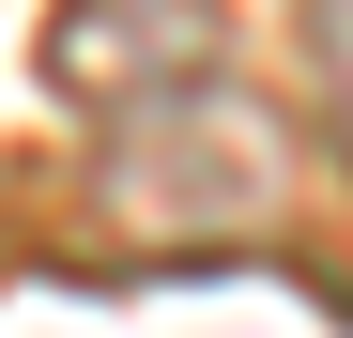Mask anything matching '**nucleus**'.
Returning a JSON list of instances; mask_svg holds the SVG:
<instances>
[{
    "instance_id": "nucleus-2",
    "label": "nucleus",
    "mask_w": 353,
    "mask_h": 338,
    "mask_svg": "<svg viewBox=\"0 0 353 338\" xmlns=\"http://www.w3.org/2000/svg\"><path fill=\"white\" fill-rule=\"evenodd\" d=\"M307 62H323V123L353 154V0H307Z\"/></svg>"
},
{
    "instance_id": "nucleus-1",
    "label": "nucleus",
    "mask_w": 353,
    "mask_h": 338,
    "mask_svg": "<svg viewBox=\"0 0 353 338\" xmlns=\"http://www.w3.org/2000/svg\"><path fill=\"white\" fill-rule=\"evenodd\" d=\"M108 215H123L139 246H230V231H276L292 200V139L261 123L230 77H169L139 92L123 123H108Z\"/></svg>"
}]
</instances>
